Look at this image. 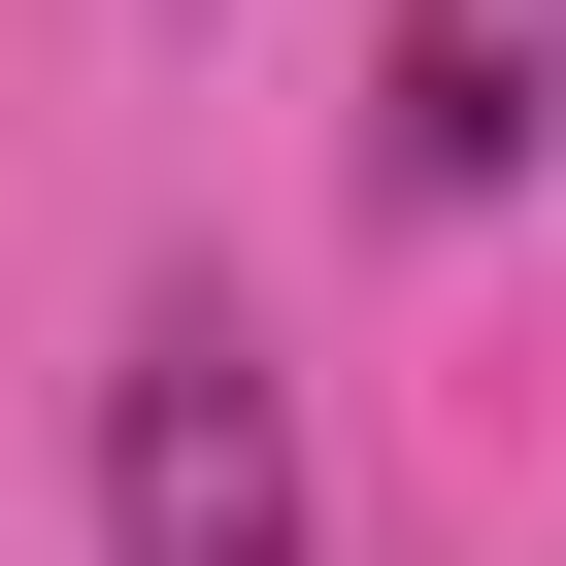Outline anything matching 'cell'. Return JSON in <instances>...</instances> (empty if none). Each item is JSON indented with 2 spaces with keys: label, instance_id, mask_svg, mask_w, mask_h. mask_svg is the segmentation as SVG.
Returning <instances> with one entry per match:
<instances>
[{
  "label": "cell",
  "instance_id": "6da1fadb",
  "mask_svg": "<svg viewBox=\"0 0 566 566\" xmlns=\"http://www.w3.org/2000/svg\"><path fill=\"white\" fill-rule=\"evenodd\" d=\"M101 566H301V400L233 301H134L101 367Z\"/></svg>",
  "mask_w": 566,
  "mask_h": 566
},
{
  "label": "cell",
  "instance_id": "7a4b0ae2",
  "mask_svg": "<svg viewBox=\"0 0 566 566\" xmlns=\"http://www.w3.org/2000/svg\"><path fill=\"white\" fill-rule=\"evenodd\" d=\"M566 134V0H400V67H367V200H500Z\"/></svg>",
  "mask_w": 566,
  "mask_h": 566
}]
</instances>
